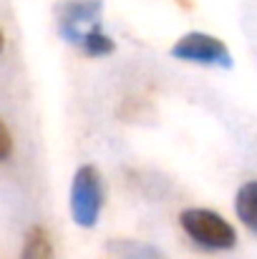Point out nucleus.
Here are the masks:
<instances>
[{
	"instance_id": "nucleus-7",
	"label": "nucleus",
	"mask_w": 257,
	"mask_h": 259,
	"mask_svg": "<svg viewBox=\"0 0 257 259\" xmlns=\"http://www.w3.org/2000/svg\"><path fill=\"white\" fill-rule=\"evenodd\" d=\"M20 259H53V244H51V237L43 227L28 229V234L23 239Z\"/></svg>"
},
{
	"instance_id": "nucleus-2",
	"label": "nucleus",
	"mask_w": 257,
	"mask_h": 259,
	"mask_svg": "<svg viewBox=\"0 0 257 259\" xmlns=\"http://www.w3.org/2000/svg\"><path fill=\"white\" fill-rule=\"evenodd\" d=\"M179 224L184 234L202 249L225 252L237 244V232L232 229V224L212 209H184L179 214Z\"/></svg>"
},
{
	"instance_id": "nucleus-8",
	"label": "nucleus",
	"mask_w": 257,
	"mask_h": 259,
	"mask_svg": "<svg viewBox=\"0 0 257 259\" xmlns=\"http://www.w3.org/2000/svg\"><path fill=\"white\" fill-rule=\"evenodd\" d=\"M10 151H13V136H10L8 126L0 121V161H5L10 156Z\"/></svg>"
},
{
	"instance_id": "nucleus-4",
	"label": "nucleus",
	"mask_w": 257,
	"mask_h": 259,
	"mask_svg": "<svg viewBox=\"0 0 257 259\" xmlns=\"http://www.w3.org/2000/svg\"><path fill=\"white\" fill-rule=\"evenodd\" d=\"M171 56L179 61L189 63H202V66H219V68H232V56L227 46L207 33H187L171 46Z\"/></svg>"
},
{
	"instance_id": "nucleus-3",
	"label": "nucleus",
	"mask_w": 257,
	"mask_h": 259,
	"mask_svg": "<svg viewBox=\"0 0 257 259\" xmlns=\"http://www.w3.org/2000/svg\"><path fill=\"white\" fill-rule=\"evenodd\" d=\"M103 206V179L93 164L79 166L71 181V217L79 227H96Z\"/></svg>"
},
{
	"instance_id": "nucleus-9",
	"label": "nucleus",
	"mask_w": 257,
	"mask_h": 259,
	"mask_svg": "<svg viewBox=\"0 0 257 259\" xmlns=\"http://www.w3.org/2000/svg\"><path fill=\"white\" fill-rule=\"evenodd\" d=\"M3 46H5V38H3V33H0V53H3Z\"/></svg>"
},
{
	"instance_id": "nucleus-6",
	"label": "nucleus",
	"mask_w": 257,
	"mask_h": 259,
	"mask_svg": "<svg viewBox=\"0 0 257 259\" xmlns=\"http://www.w3.org/2000/svg\"><path fill=\"white\" fill-rule=\"evenodd\" d=\"M235 211L240 217V222L257 234V181H247L240 186L237 196H235Z\"/></svg>"
},
{
	"instance_id": "nucleus-1",
	"label": "nucleus",
	"mask_w": 257,
	"mask_h": 259,
	"mask_svg": "<svg viewBox=\"0 0 257 259\" xmlns=\"http://www.w3.org/2000/svg\"><path fill=\"white\" fill-rule=\"evenodd\" d=\"M58 33L86 56H108L116 43L101 30V0H63L58 5Z\"/></svg>"
},
{
	"instance_id": "nucleus-5",
	"label": "nucleus",
	"mask_w": 257,
	"mask_h": 259,
	"mask_svg": "<svg viewBox=\"0 0 257 259\" xmlns=\"http://www.w3.org/2000/svg\"><path fill=\"white\" fill-rule=\"evenodd\" d=\"M101 259H167L154 244L136 242V239H111L103 247Z\"/></svg>"
}]
</instances>
